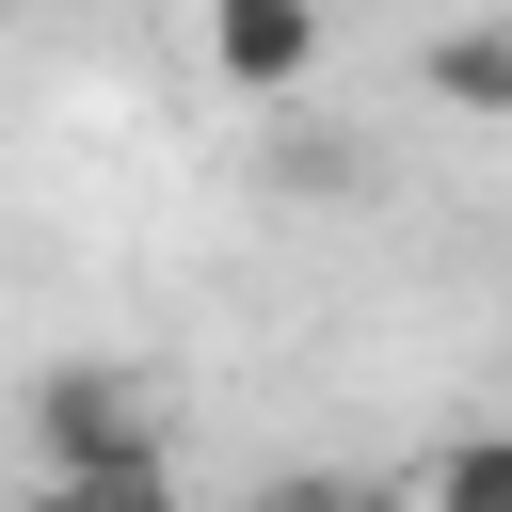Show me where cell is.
I'll use <instances>...</instances> for the list:
<instances>
[{
	"label": "cell",
	"mask_w": 512,
	"mask_h": 512,
	"mask_svg": "<svg viewBox=\"0 0 512 512\" xmlns=\"http://www.w3.org/2000/svg\"><path fill=\"white\" fill-rule=\"evenodd\" d=\"M16 512H176V464H160V432L144 448H96V464H32Z\"/></svg>",
	"instance_id": "277c9868"
},
{
	"label": "cell",
	"mask_w": 512,
	"mask_h": 512,
	"mask_svg": "<svg viewBox=\"0 0 512 512\" xmlns=\"http://www.w3.org/2000/svg\"><path fill=\"white\" fill-rule=\"evenodd\" d=\"M352 176H368V160H352L336 128H272V192H304V208H320V192H352Z\"/></svg>",
	"instance_id": "8992f818"
},
{
	"label": "cell",
	"mask_w": 512,
	"mask_h": 512,
	"mask_svg": "<svg viewBox=\"0 0 512 512\" xmlns=\"http://www.w3.org/2000/svg\"><path fill=\"white\" fill-rule=\"evenodd\" d=\"M256 512H400V480H320V464H304V480H272Z\"/></svg>",
	"instance_id": "52a82bcc"
},
{
	"label": "cell",
	"mask_w": 512,
	"mask_h": 512,
	"mask_svg": "<svg viewBox=\"0 0 512 512\" xmlns=\"http://www.w3.org/2000/svg\"><path fill=\"white\" fill-rule=\"evenodd\" d=\"M400 512H512V432H448V448L400 480Z\"/></svg>",
	"instance_id": "5b68a950"
},
{
	"label": "cell",
	"mask_w": 512,
	"mask_h": 512,
	"mask_svg": "<svg viewBox=\"0 0 512 512\" xmlns=\"http://www.w3.org/2000/svg\"><path fill=\"white\" fill-rule=\"evenodd\" d=\"M416 80H432V112H480V128H512V16H448V32L416 48Z\"/></svg>",
	"instance_id": "3957f363"
},
{
	"label": "cell",
	"mask_w": 512,
	"mask_h": 512,
	"mask_svg": "<svg viewBox=\"0 0 512 512\" xmlns=\"http://www.w3.org/2000/svg\"><path fill=\"white\" fill-rule=\"evenodd\" d=\"M16 416H32V464H96V448H144V432H160L144 368H112V352H48Z\"/></svg>",
	"instance_id": "6da1fadb"
},
{
	"label": "cell",
	"mask_w": 512,
	"mask_h": 512,
	"mask_svg": "<svg viewBox=\"0 0 512 512\" xmlns=\"http://www.w3.org/2000/svg\"><path fill=\"white\" fill-rule=\"evenodd\" d=\"M192 48H208V80H224V96L288 112V96L320 80V0H192Z\"/></svg>",
	"instance_id": "7a4b0ae2"
}]
</instances>
